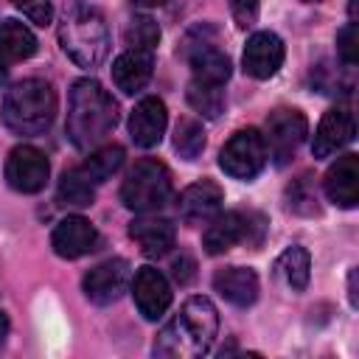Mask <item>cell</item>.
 Returning <instances> with one entry per match:
<instances>
[{
  "label": "cell",
  "instance_id": "83f0119b",
  "mask_svg": "<svg viewBox=\"0 0 359 359\" xmlns=\"http://www.w3.org/2000/svg\"><path fill=\"white\" fill-rule=\"evenodd\" d=\"M123 39L129 48H143V50H154V45L160 42V28L151 17H135L126 31H123Z\"/></svg>",
  "mask_w": 359,
  "mask_h": 359
},
{
  "label": "cell",
  "instance_id": "6da1fadb",
  "mask_svg": "<svg viewBox=\"0 0 359 359\" xmlns=\"http://www.w3.org/2000/svg\"><path fill=\"white\" fill-rule=\"evenodd\" d=\"M115 123H118L115 98L95 79H79L70 87V101H67L65 132L70 143L81 151L95 149L115 129Z\"/></svg>",
  "mask_w": 359,
  "mask_h": 359
},
{
  "label": "cell",
  "instance_id": "484cf974",
  "mask_svg": "<svg viewBox=\"0 0 359 359\" xmlns=\"http://www.w3.org/2000/svg\"><path fill=\"white\" fill-rule=\"evenodd\" d=\"M93 188H95L93 182H87L76 168H70L59 180V202L65 208H90L93 199H95Z\"/></svg>",
  "mask_w": 359,
  "mask_h": 359
},
{
  "label": "cell",
  "instance_id": "f546056e",
  "mask_svg": "<svg viewBox=\"0 0 359 359\" xmlns=\"http://www.w3.org/2000/svg\"><path fill=\"white\" fill-rule=\"evenodd\" d=\"M11 3L36 25H48L50 17H53V3L50 0H11Z\"/></svg>",
  "mask_w": 359,
  "mask_h": 359
},
{
  "label": "cell",
  "instance_id": "ba28073f",
  "mask_svg": "<svg viewBox=\"0 0 359 359\" xmlns=\"http://www.w3.org/2000/svg\"><path fill=\"white\" fill-rule=\"evenodd\" d=\"M50 177V163L36 146H14L6 157V182L20 194H36Z\"/></svg>",
  "mask_w": 359,
  "mask_h": 359
},
{
  "label": "cell",
  "instance_id": "52a82bcc",
  "mask_svg": "<svg viewBox=\"0 0 359 359\" xmlns=\"http://www.w3.org/2000/svg\"><path fill=\"white\" fill-rule=\"evenodd\" d=\"M219 165L233 180H252L266 165V146L258 129H238L219 151Z\"/></svg>",
  "mask_w": 359,
  "mask_h": 359
},
{
  "label": "cell",
  "instance_id": "8fae6325",
  "mask_svg": "<svg viewBox=\"0 0 359 359\" xmlns=\"http://www.w3.org/2000/svg\"><path fill=\"white\" fill-rule=\"evenodd\" d=\"M132 297L146 320H160L171 306V283L154 266H140L132 278Z\"/></svg>",
  "mask_w": 359,
  "mask_h": 359
},
{
  "label": "cell",
  "instance_id": "603a6c76",
  "mask_svg": "<svg viewBox=\"0 0 359 359\" xmlns=\"http://www.w3.org/2000/svg\"><path fill=\"white\" fill-rule=\"evenodd\" d=\"M36 36L20 20H0V56L8 62H22L36 53Z\"/></svg>",
  "mask_w": 359,
  "mask_h": 359
},
{
  "label": "cell",
  "instance_id": "d590c367",
  "mask_svg": "<svg viewBox=\"0 0 359 359\" xmlns=\"http://www.w3.org/2000/svg\"><path fill=\"white\" fill-rule=\"evenodd\" d=\"M306 3H314V0H306Z\"/></svg>",
  "mask_w": 359,
  "mask_h": 359
},
{
  "label": "cell",
  "instance_id": "8992f818",
  "mask_svg": "<svg viewBox=\"0 0 359 359\" xmlns=\"http://www.w3.org/2000/svg\"><path fill=\"white\" fill-rule=\"evenodd\" d=\"M306 132H309V121L300 109L280 107V109L269 112L266 135H261L264 146H266V157H272L275 165H286L297 154L300 143L306 140Z\"/></svg>",
  "mask_w": 359,
  "mask_h": 359
},
{
  "label": "cell",
  "instance_id": "d6986e66",
  "mask_svg": "<svg viewBox=\"0 0 359 359\" xmlns=\"http://www.w3.org/2000/svg\"><path fill=\"white\" fill-rule=\"evenodd\" d=\"M154 73V50H143V48H126L115 62H112V81L118 90H123L126 95L140 93Z\"/></svg>",
  "mask_w": 359,
  "mask_h": 359
},
{
  "label": "cell",
  "instance_id": "5bb4252c",
  "mask_svg": "<svg viewBox=\"0 0 359 359\" xmlns=\"http://www.w3.org/2000/svg\"><path fill=\"white\" fill-rule=\"evenodd\" d=\"M98 244V230L90 224V219L84 216H65L53 233H50V247L59 258H81L87 252H93Z\"/></svg>",
  "mask_w": 359,
  "mask_h": 359
},
{
  "label": "cell",
  "instance_id": "836d02e7",
  "mask_svg": "<svg viewBox=\"0 0 359 359\" xmlns=\"http://www.w3.org/2000/svg\"><path fill=\"white\" fill-rule=\"evenodd\" d=\"M6 79H8V65H6V59L0 56V84H6Z\"/></svg>",
  "mask_w": 359,
  "mask_h": 359
},
{
  "label": "cell",
  "instance_id": "7402d4cb",
  "mask_svg": "<svg viewBox=\"0 0 359 359\" xmlns=\"http://www.w3.org/2000/svg\"><path fill=\"white\" fill-rule=\"evenodd\" d=\"M275 275L289 292H303L311 275V258L306 247H286L275 261Z\"/></svg>",
  "mask_w": 359,
  "mask_h": 359
},
{
  "label": "cell",
  "instance_id": "3957f363",
  "mask_svg": "<svg viewBox=\"0 0 359 359\" xmlns=\"http://www.w3.org/2000/svg\"><path fill=\"white\" fill-rule=\"evenodd\" d=\"M59 45L79 67H98L109 50L104 17L87 3H70L59 20Z\"/></svg>",
  "mask_w": 359,
  "mask_h": 359
},
{
  "label": "cell",
  "instance_id": "e575fe53",
  "mask_svg": "<svg viewBox=\"0 0 359 359\" xmlns=\"http://www.w3.org/2000/svg\"><path fill=\"white\" fill-rule=\"evenodd\" d=\"M143 3H149V6H160V3H165V0H143Z\"/></svg>",
  "mask_w": 359,
  "mask_h": 359
},
{
  "label": "cell",
  "instance_id": "ac0fdd59",
  "mask_svg": "<svg viewBox=\"0 0 359 359\" xmlns=\"http://www.w3.org/2000/svg\"><path fill=\"white\" fill-rule=\"evenodd\" d=\"M351 140H353V115H351L348 109L334 107V109H328V112L320 118V123H317V129H314L311 154L320 157V160H323V157H331V154H337L339 149H345Z\"/></svg>",
  "mask_w": 359,
  "mask_h": 359
},
{
  "label": "cell",
  "instance_id": "1f68e13d",
  "mask_svg": "<svg viewBox=\"0 0 359 359\" xmlns=\"http://www.w3.org/2000/svg\"><path fill=\"white\" fill-rule=\"evenodd\" d=\"M171 275H174V280L188 283V280L194 278V258L185 255V252H180V255L171 261Z\"/></svg>",
  "mask_w": 359,
  "mask_h": 359
},
{
  "label": "cell",
  "instance_id": "9a60e30c",
  "mask_svg": "<svg viewBox=\"0 0 359 359\" xmlns=\"http://www.w3.org/2000/svg\"><path fill=\"white\" fill-rule=\"evenodd\" d=\"M165 123H168L165 104L157 95H146V98H140L135 104V109L129 115V135H132L135 146L151 149V146H157L163 140Z\"/></svg>",
  "mask_w": 359,
  "mask_h": 359
},
{
  "label": "cell",
  "instance_id": "2e32d148",
  "mask_svg": "<svg viewBox=\"0 0 359 359\" xmlns=\"http://www.w3.org/2000/svg\"><path fill=\"white\" fill-rule=\"evenodd\" d=\"M323 188L328 202H334L337 208H345V210L356 208L359 205V157L353 151L337 157V163L325 171Z\"/></svg>",
  "mask_w": 359,
  "mask_h": 359
},
{
  "label": "cell",
  "instance_id": "5b68a950",
  "mask_svg": "<svg viewBox=\"0 0 359 359\" xmlns=\"http://www.w3.org/2000/svg\"><path fill=\"white\" fill-rule=\"evenodd\" d=\"M168 196H171V171L165 168V163L151 157L137 160L121 185V202L135 213L160 210L168 202Z\"/></svg>",
  "mask_w": 359,
  "mask_h": 359
},
{
  "label": "cell",
  "instance_id": "30bf717a",
  "mask_svg": "<svg viewBox=\"0 0 359 359\" xmlns=\"http://www.w3.org/2000/svg\"><path fill=\"white\" fill-rule=\"evenodd\" d=\"M126 283H129V264L123 258H109V261L95 264L84 275L81 289L87 300H93L95 306H109L123 294Z\"/></svg>",
  "mask_w": 359,
  "mask_h": 359
},
{
  "label": "cell",
  "instance_id": "4dcf8cb0",
  "mask_svg": "<svg viewBox=\"0 0 359 359\" xmlns=\"http://www.w3.org/2000/svg\"><path fill=\"white\" fill-rule=\"evenodd\" d=\"M230 11H233V20L238 28H250L258 20L261 0H230Z\"/></svg>",
  "mask_w": 359,
  "mask_h": 359
},
{
  "label": "cell",
  "instance_id": "277c9868",
  "mask_svg": "<svg viewBox=\"0 0 359 359\" xmlns=\"http://www.w3.org/2000/svg\"><path fill=\"white\" fill-rule=\"evenodd\" d=\"M0 112L14 135H42L56 118V93L45 79H22L6 90Z\"/></svg>",
  "mask_w": 359,
  "mask_h": 359
},
{
  "label": "cell",
  "instance_id": "cb8c5ba5",
  "mask_svg": "<svg viewBox=\"0 0 359 359\" xmlns=\"http://www.w3.org/2000/svg\"><path fill=\"white\" fill-rule=\"evenodd\" d=\"M121 165H123V149H121L118 143H107V146H98L95 151H90V157H87L81 165H76V171H79L87 182L101 185V182H107Z\"/></svg>",
  "mask_w": 359,
  "mask_h": 359
},
{
  "label": "cell",
  "instance_id": "44dd1931",
  "mask_svg": "<svg viewBox=\"0 0 359 359\" xmlns=\"http://www.w3.org/2000/svg\"><path fill=\"white\" fill-rule=\"evenodd\" d=\"M213 289L233 306H252L258 297V275L247 266H224L213 275Z\"/></svg>",
  "mask_w": 359,
  "mask_h": 359
},
{
  "label": "cell",
  "instance_id": "9c48e42d",
  "mask_svg": "<svg viewBox=\"0 0 359 359\" xmlns=\"http://www.w3.org/2000/svg\"><path fill=\"white\" fill-rule=\"evenodd\" d=\"M283 56H286V48H283V39L275 31H255L244 45L241 65H244L247 76L264 81V79H272L280 70Z\"/></svg>",
  "mask_w": 359,
  "mask_h": 359
},
{
  "label": "cell",
  "instance_id": "d4e9b609",
  "mask_svg": "<svg viewBox=\"0 0 359 359\" xmlns=\"http://www.w3.org/2000/svg\"><path fill=\"white\" fill-rule=\"evenodd\" d=\"M188 104H191L199 115L216 121V118L222 115V109H224V84L191 79V84H188Z\"/></svg>",
  "mask_w": 359,
  "mask_h": 359
},
{
  "label": "cell",
  "instance_id": "d6a6232c",
  "mask_svg": "<svg viewBox=\"0 0 359 359\" xmlns=\"http://www.w3.org/2000/svg\"><path fill=\"white\" fill-rule=\"evenodd\" d=\"M6 337H8V317H6V311H0V345Z\"/></svg>",
  "mask_w": 359,
  "mask_h": 359
},
{
  "label": "cell",
  "instance_id": "ffe728a7",
  "mask_svg": "<svg viewBox=\"0 0 359 359\" xmlns=\"http://www.w3.org/2000/svg\"><path fill=\"white\" fill-rule=\"evenodd\" d=\"M129 238L140 247L143 255L149 258H160L165 255L174 241H177V230L168 219H160V216H143V219H135L129 224Z\"/></svg>",
  "mask_w": 359,
  "mask_h": 359
},
{
  "label": "cell",
  "instance_id": "7a4b0ae2",
  "mask_svg": "<svg viewBox=\"0 0 359 359\" xmlns=\"http://www.w3.org/2000/svg\"><path fill=\"white\" fill-rule=\"evenodd\" d=\"M219 331V311L208 297H188L180 314L157 334L154 353L168 359H194L210 351Z\"/></svg>",
  "mask_w": 359,
  "mask_h": 359
},
{
  "label": "cell",
  "instance_id": "e0dca14e",
  "mask_svg": "<svg viewBox=\"0 0 359 359\" xmlns=\"http://www.w3.org/2000/svg\"><path fill=\"white\" fill-rule=\"evenodd\" d=\"M244 238H250V213L244 216L241 210H219L202 233V247L208 255H222Z\"/></svg>",
  "mask_w": 359,
  "mask_h": 359
},
{
  "label": "cell",
  "instance_id": "f1b7e54d",
  "mask_svg": "<svg viewBox=\"0 0 359 359\" xmlns=\"http://www.w3.org/2000/svg\"><path fill=\"white\" fill-rule=\"evenodd\" d=\"M337 53L345 65H356L359 62V28L356 22H348L339 34H337Z\"/></svg>",
  "mask_w": 359,
  "mask_h": 359
},
{
  "label": "cell",
  "instance_id": "4316f807",
  "mask_svg": "<svg viewBox=\"0 0 359 359\" xmlns=\"http://www.w3.org/2000/svg\"><path fill=\"white\" fill-rule=\"evenodd\" d=\"M174 149L182 160H196L205 149V129L194 118H182L174 129Z\"/></svg>",
  "mask_w": 359,
  "mask_h": 359
},
{
  "label": "cell",
  "instance_id": "7c38bea8",
  "mask_svg": "<svg viewBox=\"0 0 359 359\" xmlns=\"http://www.w3.org/2000/svg\"><path fill=\"white\" fill-rule=\"evenodd\" d=\"M202 34V31H199ZM185 59L194 70V79L199 81H213V84H224L230 79V56L210 39H205V34L199 39L188 36L185 42Z\"/></svg>",
  "mask_w": 359,
  "mask_h": 359
},
{
  "label": "cell",
  "instance_id": "4fadbf2b",
  "mask_svg": "<svg viewBox=\"0 0 359 359\" xmlns=\"http://www.w3.org/2000/svg\"><path fill=\"white\" fill-rule=\"evenodd\" d=\"M222 202H224L222 185L213 180H199L180 194L177 210L185 224H208L222 210Z\"/></svg>",
  "mask_w": 359,
  "mask_h": 359
}]
</instances>
